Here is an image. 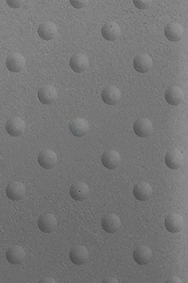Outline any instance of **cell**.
<instances>
[{
    "instance_id": "1",
    "label": "cell",
    "mask_w": 188,
    "mask_h": 283,
    "mask_svg": "<svg viewBox=\"0 0 188 283\" xmlns=\"http://www.w3.org/2000/svg\"><path fill=\"white\" fill-rule=\"evenodd\" d=\"M57 154L51 150L40 151L38 156V162L41 168L45 170H51L57 164Z\"/></svg>"
},
{
    "instance_id": "2",
    "label": "cell",
    "mask_w": 188,
    "mask_h": 283,
    "mask_svg": "<svg viewBox=\"0 0 188 283\" xmlns=\"http://www.w3.org/2000/svg\"><path fill=\"white\" fill-rule=\"evenodd\" d=\"M6 66L12 72H21L26 65L25 58L21 54L12 53L7 57L5 62Z\"/></svg>"
},
{
    "instance_id": "3",
    "label": "cell",
    "mask_w": 188,
    "mask_h": 283,
    "mask_svg": "<svg viewBox=\"0 0 188 283\" xmlns=\"http://www.w3.org/2000/svg\"><path fill=\"white\" fill-rule=\"evenodd\" d=\"M38 98L41 104L50 106L57 101L58 92L55 87L51 85H45L39 90Z\"/></svg>"
},
{
    "instance_id": "4",
    "label": "cell",
    "mask_w": 188,
    "mask_h": 283,
    "mask_svg": "<svg viewBox=\"0 0 188 283\" xmlns=\"http://www.w3.org/2000/svg\"><path fill=\"white\" fill-rule=\"evenodd\" d=\"M26 252L21 246L14 245L8 248L6 252V258L9 263L13 265H19L25 261Z\"/></svg>"
},
{
    "instance_id": "5",
    "label": "cell",
    "mask_w": 188,
    "mask_h": 283,
    "mask_svg": "<svg viewBox=\"0 0 188 283\" xmlns=\"http://www.w3.org/2000/svg\"><path fill=\"white\" fill-rule=\"evenodd\" d=\"M133 130L136 135L139 138H147L153 132V124L148 118H139L134 124Z\"/></svg>"
},
{
    "instance_id": "6",
    "label": "cell",
    "mask_w": 188,
    "mask_h": 283,
    "mask_svg": "<svg viewBox=\"0 0 188 283\" xmlns=\"http://www.w3.org/2000/svg\"><path fill=\"white\" fill-rule=\"evenodd\" d=\"M5 128L9 136H19L25 131L26 125L23 119L15 116L7 121Z\"/></svg>"
},
{
    "instance_id": "7",
    "label": "cell",
    "mask_w": 188,
    "mask_h": 283,
    "mask_svg": "<svg viewBox=\"0 0 188 283\" xmlns=\"http://www.w3.org/2000/svg\"><path fill=\"white\" fill-rule=\"evenodd\" d=\"M89 194V187L84 182H75L70 188V196L75 201H84V200L87 198Z\"/></svg>"
},
{
    "instance_id": "8",
    "label": "cell",
    "mask_w": 188,
    "mask_h": 283,
    "mask_svg": "<svg viewBox=\"0 0 188 283\" xmlns=\"http://www.w3.org/2000/svg\"><path fill=\"white\" fill-rule=\"evenodd\" d=\"M57 219L52 214H42L38 220L39 229L43 233L50 234L55 230L57 228Z\"/></svg>"
},
{
    "instance_id": "9",
    "label": "cell",
    "mask_w": 188,
    "mask_h": 283,
    "mask_svg": "<svg viewBox=\"0 0 188 283\" xmlns=\"http://www.w3.org/2000/svg\"><path fill=\"white\" fill-rule=\"evenodd\" d=\"M133 66L136 72L145 74L152 69L153 66L152 58L146 54H140L134 58Z\"/></svg>"
},
{
    "instance_id": "10",
    "label": "cell",
    "mask_w": 188,
    "mask_h": 283,
    "mask_svg": "<svg viewBox=\"0 0 188 283\" xmlns=\"http://www.w3.org/2000/svg\"><path fill=\"white\" fill-rule=\"evenodd\" d=\"M102 228L107 233L113 234L121 228V221L119 216L115 214H106L102 220Z\"/></svg>"
},
{
    "instance_id": "11",
    "label": "cell",
    "mask_w": 188,
    "mask_h": 283,
    "mask_svg": "<svg viewBox=\"0 0 188 283\" xmlns=\"http://www.w3.org/2000/svg\"><path fill=\"white\" fill-rule=\"evenodd\" d=\"M25 191V186L19 182H9L6 188L7 197L13 202H18L23 198Z\"/></svg>"
},
{
    "instance_id": "12",
    "label": "cell",
    "mask_w": 188,
    "mask_h": 283,
    "mask_svg": "<svg viewBox=\"0 0 188 283\" xmlns=\"http://www.w3.org/2000/svg\"><path fill=\"white\" fill-rule=\"evenodd\" d=\"M153 257V251L148 246H139L134 250V260L139 265L145 266L149 264L152 260Z\"/></svg>"
},
{
    "instance_id": "13",
    "label": "cell",
    "mask_w": 188,
    "mask_h": 283,
    "mask_svg": "<svg viewBox=\"0 0 188 283\" xmlns=\"http://www.w3.org/2000/svg\"><path fill=\"white\" fill-rule=\"evenodd\" d=\"M165 226L170 232L178 233L182 230L184 226V220L180 214L175 213L170 214L166 217Z\"/></svg>"
},
{
    "instance_id": "14",
    "label": "cell",
    "mask_w": 188,
    "mask_h": 283,
    "mask_svg": "<svg viewBox=\"0 0 188 283\" xmlns=\"http://www.w3.org/2000/svg\"><path fill=\"white\" fill-rule=\"evenodd\" d=\"M89 252L87 248L83 246H76L73 248L70 252V258L73 264L82 265L89 260Z\"/></svg>"
},
{
    "instance_id": "15",
    "label": "cell",
    "mask_w": 188,
    "mask_h": 283,
    "mask_svg": "<svg viewBox=\"0 0 188 283\" xmlns=\"http://www.w3.org/2000/svg\"><path fill=\"white\" fill-rule=\"evenodd\" d=\"M89 122L86 119L81 118V117L73 119L68 125L70 132L77 138L84 136L85 134L89 130Z\"/></svg>"
},
{
    "instance_id": "16",
    "label": "cell",
    "mask_w": 188,
    "mask_h": 283,
    "mask_svg": "<svg viewBox=\"0 0 188 283\" xmlns=\"http://www.w3.org/2000/svg\"><path fill=\"white\" fill-rule=\"evenodd\" d=\"M69 65L70 68L77 73L84 72L89 66V58L82 53L73 55L70 58Z\"/></svg>"
},
{
    "instance_id": "17",
    "label": "cell",
    "mask_w": 188,
    "mask_h": 283,
    "mask_svg": "<svg viewBox=\"0 0 188 283\" xmlns=\"http://www.w3.org/2000/svg\"><path fill=\"white\" fill-rule=\"evenodd\" d=\"M165 98L171 106H177L184 100V92L178 86L170 87L165 92Z\"/></svg>"
},
{
    "instance_id": "18",
    "label": "cell",
    "mask_w": 188,
    "mask_h": 283,
    "mask_svg": "<svg viewBox=\"0 0 188 283\" xmlns=\"http://www.w3.org/2000/svg\"><path fill=\"white\" fill-rule=\"evenodd\" d=\"M101 160L104 167L109 170H114L119 166L121 161L120 154L116 150H109L102 156Z\"/></svg>"
},
{
    "instance_id": "19",
    "label": "cell",
    "mask_w": 188,
    "mask_h": 283,
    "mask_svg": "<svg viewBox=\"0 0 188 283\" xmlns=\"http://www.w3.org/2000/svg\"><path fill=\"white\" fill-rule=\"evenodd\" d=\"M37 32L41 38L45 41L53 40L57 36L58 30L57 26L49 21L45 22L39 25Z\"/></svg>"
},
{
    "instance_id": "20",
    "label": "cell",
    "mask_w": 188,
    "mask_h": 283,
    "mask_svg": "<svg viewBox=\"0 0 188 283\" xmlns=\"http://www.w3.org/2000/svg\"><path fill=\"white\" fill-rule=\"evenodd\" d=\"M184 162V156L180 150H172L165 156V163L172 170L179 169Z\"/></svg>"
},
{
    "instance_id": "21",
    "label": "cell",
    "mask_w": 188,
    "mask_h": 283,
    "mask_svg": "<svg viewBox=\"0 0 188 283\" xmlns=\"http://www.w3.org/2000/svg\"><path fill=\"white\" fill-rule=\"evenodd\" d=\"M121 28L114 22H109L104 24L102 26L101 34L102 36L108 41H114L121 35Z\"/></svg>"
},
{
    "instance_id": "22",
    "label": "cell",
    "mask_w": 188,
    "mask_h": 283,
    "mask_svg": "<svg viewBox=\"0 0 188 283\" xmlns=\"http://www.w3.org/2000/svg\"><path fill=\"white\" fill-rule=\"evenodd\" d=\"M153 190L148 182H141L135 185L133 189L134 197L139 201L146 202L152 196Z\"/></svg>"
},
{
    "instance_id": "23",
    "label": "cell",
    "mask_w": 188,
    "mask_h": 283,
    "mask_svg": "<svg viewBox=\"0 0 188 283\" xmlns=\"http://www.w3.org/2000/svg\"><path fill=\"white\" fill-rule=\"evenodd\" d=\"M101 96L105 104L108 106H114L121 100V92L118 88L109 86L103 90Z\"/></svg>"
},
{
    "instance_id": "24",
    "label": "cell",
    "mask_w": 188,
    "mask_h": 283,
    "mask_svg": "<svg viewBox=\"0 0 188 283\" xmlns=\"http://www.w3.org/2000/svg\"><path fill=\"white\" fill-rule=\"evenodd\" d=\"M184 30L179 23L173 22L166 26L165 35L172 42H178L183 38Z\"/></svg>"
},
{
    "instance_id": "25",
    "label": "cell",
    "mask_w": 188,
    "mask_h": 283,
    "mask_svg": "<svg viewBox=\"0 0 188 283\" xmlns=\"http://www.w3.org/2000/svg\"><path fill=\"white\" fill-rule=\"evenodd\" d=\"M133 4L137 8L141 10L147 9L151 6L150 1H140V0H134Z\"/></svg>"
},
{
    "instance_id": "26",
    "label": "cell",
    "mask_w": 188,
    "mask_h": 283,
    "mask_svg": "<svg viewBox=\"0 0 188 283\" xmlns=\"http://www.w3.org/2000/svg\"><path fill=\"white\" fill-rule=\"evenodd\" d=\"M70 4L74 8L80 9L87 6L88 1H74V0H72V1H70Z\"/></svg>"
},
{
    "instance_id": "27",
    "label": "cell",
    "mask_w": 188,
    "mask_h": 283,
    "mask_svg": "<svg viewBox=\"0 0 188 283\" xmlns=\"http://www.w3.org/2000/svg\"><path fill=\"white\" fill-rule=\"evenodd\" d=\"M6 4L12 8H19L21 6V2L19 1H14V0H7Z\"/></svg>"
},
{
    "instance_id": "28",
    "label": "cell",
    "mask_w": 188,
    "mask_h": 283,
    "mask_svg": "<svg viewBox=\"0 0 188 283\" xmlns=\"http://www.w3.org/2000/svg\"><path fill=\"white\" fill-rule=\"evenodd\" d=\"M166 282H167V283H170V282H172V283L178 282V283H180V282H183V280H181L179 278L174 276V277H171L170 278H169V279L166 280Z\"/></svg>"
},
{
    "instance_id": "29",
    "label": "cell",
    "mask_w": 188,
    "mask_h": 283,
    "mask_svg": "<svg viewBox=\"0 0 188 283\" xmlns=\"http://www.w3.org/2000/svg\"><path fill=\"white\" fill-rule=\"evenodd\" d=\"M103 282H119V280L116 278L109 277L103 280Z\"/></svg>"
},
{
    "instance_id": "30",
    "label": "cell",
    "mask_w": 188,
    "mask_h": 283,
    "mask_svg": "<svg viewBox=\"0 0 188 283\" xmlns=\"http://www.w3.org/2000/svg\"><path fill=\"white\" fill-rule=\"evenodd\" d=\"M40 282H56L55 280L52 278H45L41 280Z\"/></svg>"
}]
</instances>
